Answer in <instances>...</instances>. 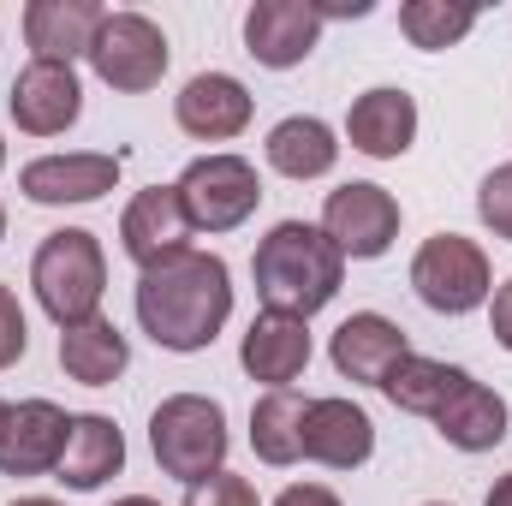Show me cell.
I'll list each match as a JSON object with an SVG mask.
<instances>
[{"instance_id": "obj_1", "label": "cell", "mask_w": 512, "mask_h": 506, "mask_svg": "<svg viewBox=\"0 0 512 506\" xmlns=\"http://www.w3.org/2000/svg\"><path fill=\"white\" fill-rule=\"evenodd\" d=\"M233 316V274L215 251H185L137 274V328L161 352H209Z\"/></svg>"}, {"instance_id": "obj_2", "label": "cell", "mask_w": 512, "mask_h": 506, "mask_svg": "<svg viewBox=\"0 0 512 506\" xmlns=\"http://www.w3.org/2000/svg\"><path fill=\"white\" fill-rule=\"evenodd\" d=\"M256 298L280 316H316L340 298L346 286V256L334 251V239L310 221H280L268 227V239H256L251 256Z\"/></svg>"}, {"instance_id": "obj_3", "label": "cell", "mask_w": 512, "mask_h": 506, "mask_svg": "<svg viewBox=\"0 0 512 506\" xmlns=\"http://www.w3.org/2000/svg\"><path fill=\"white\" fill-rule=\"evenodd\" d=\"M30 286L36 304L54 328H78L90 316H102V292H108V256L102 239L84 227H60L48 233L30 256Z\"/></svg>"}, {"instance_id": "obj_4", "label": "cell", "mask_w": 512, "mask_h": 506, "mask_svg": "<svg viewBox=\"0 0 512 506\" xmlns=\"http://www.w3.org/2000/svg\"><path fill=\"white\" fill-rule=\"evenodd\" d=\"M227 447H233L227 411L209 393H173L149 417V453H155L161 477H173L185 489L215 477V471H227Z\"/></svg>"}, {"instance_id": "obj_5", "label": "cell", "mask_w": 512, "mask_h": 506, "mask_svg": "<svg viewBox=\"0 0 512 506\" xmlns=\"http://www.w3.org/2000/svg\"><path fill=\"white\" fill-rule=\"evenodd\" d=\"M411 292L435 310V316H471L477 304H489L495 292V268L489 251L465 233H435L411 256Z\"/></svg>"}, {"instance_id": "obj_6", "label": "cell", "mask_w": 512, "mask_h": 506, "mask_svg": "<svg viewBox=\"0 0 512 506\" xmlns=\"http://www.w3.org/2000/svg\"><path fill=\"white\" fill-rule=\"evenodd\" d=\"M167 60H173L167 30L155 18H143V12H108L102 30H96V42H90V72L108 90H120V96L155 90L167 78Z\"/></svg>"}, {"instance_id": "obj_7", "label": "cell", "mask_w": 512, "mask_h": 506, "mask_svg": "<svg viewBox=\"0 0 512 506\" xmlns=\"http://www.w3.org/2000/svg\"><path fill=\"white\" fill-rule=\"evenodd\" d=\"M179 203L197 233H233L262 203V179L245 155H197L179 173Z\"/></svg>"}, {"instance_id": "obj_8", "label": "cell", "mask_w": 512, "mask_h": 506, "mask_svg": "<svg viewBox=\"0 0 512 506\" xmlns=\"http://www.w3.org/2000/svg\"><path fill=\"white\" fill-rule=\"evenodd\" d=\"M322 233L334 239L340 256L376 262V256H387L393 239H399V197H393L387 185L352 179V185L328 191V203H322Z\"/></svg>"}, {"instance_id": "obj_9", "label": "cell", "mask_w": 512, "mask_h": 506, "mask_svg": "<svg viewBox=\"0 0 512 506\" xmlns=\"http://www.w3.org/2000/svg\"><path fill=\"white\" fill-rule=\"evenodd\" d=\"M191 215H185V203H179V185H149V191H137L126 203V215H120V251L137 262V274L143 268H161V262H173V256L191 251Z\"/></svg>"}, {"instance_id": "obj_10", "label": "cell", "mask_w": 512, "mask_h": 506, "mask_svg": "<svg viewBox=\"0 0 512 506\" xmlns=\"http://www.w3.org/2000/svg\"><path fill=\"white\" fill-rule=\"evenodd\" d=\"M6 108H12V126L24 137H60V131L78 126L84 114V84L72 66H54V60H30L12 90H6Z\"/></svg>"}, {"instance_id": "obj_11", "label": "cell", "mask_w": 512, "mask_h": 506, "mask_svg": "<svg viewBox=\"0 0 512 506\" xmlns=\"http://www.w3.org/2000/svg\"><path fill=\"white\" fill-rule=\"evenodd\" d=\"M120 185V155L108 149H72V155H36L18 173V191L42 209H66V203H102Z\"/></svg>"}, {"instance_id": "obj_12", "label": "cell", "mask_w": 512, "mask_h": 506, "mask_svg": "<svg viewBox=\"0 0 512 506\" xmlns=\"http://www.w3.org/2000/svg\"><path fill=\"white\" fill-rule=\"evenodd\" d=\"M66 423H72V411H60L54 399H18V405H6V423H0V477H48V471H60Z\"/></svg>"}, {"instance_id": "obj_13", "label": "cell", "mask_w": 512, "mask_h": 506, "mask_svg": "<svg viewBox=\"0 0 512 506\" xmlns=\"http://www.w3.org/2000/svg\"><path fill=\"white\" fill-rule=\"evenodd\" d=\"M322 12L310 0H256L245 12V54L268 72H292L316 54Z\"/></svg>"}, {"instance_id": "obj_14", "label": "cell", "mask_w": 512, "mask_h": 506, "mask_svg": "<svg viewBox=\"0 0 512 506\" xmlns=\"http://www.w3.org/2000/svg\"><path fill=\"white\" fill-rule=\"evenodd\" d=\"M256 102L251 90L233 78V72H197L179 96H173V120L185 137H197V143H227V137H239V131L251 126Z\"/></svg>"}, {"instance_id": "obj_15", "label": "cell", "mask_w": 512, "mask_h": 506, "mask_svg": "<svg viewBox=\"0 0 512 506\" xmlns=\"http://www.w3.org/2000/svg\"><path fill=\"white\" fill-rule=\"evenodd\" d=\"M310 322L304 316H280V310H262L245 340H239V364L245 376L262 381V387H292V381L310 370Z\"/></svg>"}, {"instance_id": "obj_16", "label": "cell", "mask_w": 512, "mask_h": 506, "mask_svg": "<svg viewBox=\"0 0 512 506\" xmlns=\"http://www.w3.org/2000/svg\"><path fill=\"white\" fill-rule=\"evenodd\" d=\"M411 352V340H405V328L382 316V310H358V316H346L340 328H334V340H328V358H334V370L346 381H364V387H382L387 370L399 364Z\"/></svg>"}, {"instance_id": "obj_17", "label": "cell", "mask_w": 512, "mask_h": 506, "mask_svg": "<svg viewBox=\"0 0 512 506\" xmlns=\"http://www.w3.org/2000/svg\"><path fill=\"white\" fill-rule=\"evenodd\" d=\"M376 453V423L364 405L352 399H310L304 411V459L328 465V471H358Z\"/></svg>"}, {"instance_id": "obj_18", "label": "cell", "mask_w": 512, "mask_h": 506, "mask_svg": "<svg viewBox=\"0 0 512 506\" xmlns=\"http://www.w3.org/2000/svg\"><path fill=\"white\" fill-rule=\"evenodd\" d=\"M120 471H126V435H120V423L102 417V411H78L66 423V453H60V471L54 477L72 495H90V489H102Z\"/></svg>"}, {"instance_id": "obj_19", "label": "cell", "mask_w": 512, "mask_h": 506, "mask_svg": "<svg viewBox=\"0 0 512 506\" xmlns=\"http://www.w3.org/2000/svg\"><path fill=\"white\" fill-rule=\"evenodd\" d=\"M102 6L96 0H30L24 6V42L36 60H54V66H72L78 54L90 60V42L102 30Z\"/></svg>"}, {"instance_id": "obj_20", "label": "cell", "mask_w": 512, "mask_h": 506, "mask_svg": "<svg viewBox=\"0 0 512 506\" xmlns=\"http://www.w3.org/2000/svg\"><path fill=\"white\" fill-rule=\"evenodd\" d=\"M346 137H352V149L358 155H370V161H399L411 143H417V102L405 96V90H364L352 108H346Z\"/></svg>"}, {"instance_id": "obj_21", "label": "cell", "mask_w": 512, "mask_h": 506, "mask_svg": "<svg viewBox=\"0 0 512 506\" xmlns=\"http://www.w3.org/2000/svg\"><path fill=\"white\" fill-rule=\"evenodd\" d=\"M435 429H441V441H447V447H459V453H489V447H501V441H507L512 411H507V399H501L489 381L465 376V387L441 405Z\"/></svg>"}, {"instance_id": "obj_22", "label": "cell", "mask_w": 512, "mask_h": 506, "mask_svg": "<svg viewBox=\"0 0 512 506\" xmlns=\"http://www.w3.org/2000/svg\"><path fill=\"white\" fill-rule=\"evenodd\" d=\"M262 155H268V167L280 179H328L334 161H340V137L316 114H292V120H280V126L268 131Z\"/></svg>"}, {"instance_id": "obj_23", "label": "cell", "mask_w": 512, "mask_h": 506, "mask_svg": "<svg viewBox=\"0 0 512 506\" xmlns=\"http://www.w3.org/2000/svg\"><path fill=\"white\" fill-rule=\"evenodd\" d=\"M126 364H131V346L108 316H90V322H78V328H60V370L72 381H84V387H114V381L126 376Z\"/></svg>"}, {"instance_id": "obj_24", "label": "cell", "mask_w": 512, "mask_h": 506, "mask_svg": "<svg viewBox=\"0 0 512 506\" xmlns=\"http://www.w3.org/2000/svg\"><path fill=\"white\" fill-rule=\"evenodd\" d=\"M304 411H310V399L298 387H268L251 405V447L262 465L286 471L304 459Z\"/></svg>"}, {"instance_id": "obj_25", "label": "cell", "mask_w": 512, "mask_h": 506, "mask_svg": "<svg viewBox=\"0 0 512 506\" xmlns=\"http://www.w3.org/2000/svg\"><path fill=\"white\" fill-rule=\"evenodd\" d=\"M471 370H459V364H441V358H423V352H405L393 370H387L382 393L399 405V411H411V417H441V405L465 387Z\"/></svg>"}, {"instance_id": "obj_26", "label": "cell", "mask_w": 512, "mask_h": 506, "mask_svg": "<svg viewBox=\"0 0 512 506\" xmlns=\"http://www.w3.org/2000/svg\"><path fill=\"white\" fill-rule=\"evenodd\" d=\"M399 30L411 48H453L477 30V6H447V0H405L399 6Z\"/></svg>"}, {"instance_id": "obj_27", "label": "cell", "mask_w": 512, "mask_h": 506, "mask_svg": "<svg viewBox=\"0 0 512 506\" xmlns=\"http://www.w3.org/2000/svg\"><path fill=\"white\" fill-rule=\"evenodd\" d=\"M477 215H483V227H489L495 239L512 245V161L495 167V173H483V185H477Z\"/></svg>"}, {"instance_id": "obj_28", "label": "cell", "mask_w": 512, "mask_h": 506, "mask_svg": "<svg viewBox=\"0 0 512 506\" xmlns=\"http://www.w3.org/2000/svg\"><path fill=\"white\" fill-rule=\"evenodd\" d=\"M185 506H262L251 489V477H233V471H215L203 483L185 489Z\"/></svg>"}, {"instance_id": "obj_29", "label": "cell", "mask_w": 512, "mask_h": 506, "mask_svg": "<svg viewBox=\"0 0 512 506\" xmlns=\"http://www.w3.org/2000/svg\"><path fill=\"white\" fill-rule=\"evenodd\" d=\"M24 352H30V322L18 310V292L0 280V370H12Z\"/></svg>"}, {"instance_id": "obj_30", "label": "cell", "mask_w": 512, "mask_h": 506, "mask_svg": "<svg viewBox=\"0 0 512 506\" xmlns=\"http://www.w3.org/2000/svg\"><path fill=\"white\" fill-rule=\"evenodd\" d=\"M274 506H346L334 489H322V483H286L280 495H274Z\"/></svg>"}, {"instance_id": "obj_31", "label": "cell", "mask_w": 512, "mask_h": 506, "mask_svg": "<svg viewBox=\"0 0 512 506\" xmlns=\"http://www.w3.org/2000/svg\"><path fill=\"white\" fill-rule=\"evenodd\" d=\"M489 328H495V346H501V352H512V280H507V286H495Z\"/></svg>"}, {"instance_id": "obj_32", "label": "cell", "mask_w": 512, "mask_h": 506, "mask_svg": "<svg viewBox=\"0 0 512 506\" xmlns=\"http://www.w3.org/2000/svg\"><path fill=\"white\" fill-rule=\"evenodd\" d=\"M310 6L322 12V24H328V18H370V12H376L370 0H310Z\"/></svg>"}, {"instance_id": "obj_33", "label": "cell", "mask_w": 512, "mask_h": 506, "mask_svg": "<svg viewBox=\"0 0 512 506\" xmlns=\"http://www.w3.org/2000/svg\"><path fill=\"white\" fill-rule=\"evenodd\" d=\"M483 506H512V471H507V477H495V483H489V495H483Z\"/></svg>"}, {"instance_id": "obj_34", "label": "cell", "mask_w": 512, "mask_h": 506, "mask_svg": "<svg viewBox=\"0 0 512 506\" xmlns=\"http://www.w3.org/2000/svg\"><path fill=\"white\" fill-rule=\"evenodd\" d=\"M12 506H60V501H48V495H18Z\"/></svg>"}, {"instance_id": "obj_35", "label": "cell", "mask_w": 512, "mask_h": 506, "mask_svg": "<svg viewBox=\"0 0 512 506\" xmlns=\"http://www.w3.org/2000/svg\"><path fill=\"white\" fill-rule=\"evenodd\" d=\"M114 506H161V501H149V495H126V501H114Z\"/></svg>"}, {"instance_id": "obj_36", "label": "cell", "mask_w": 512, "mask_h": 506, "mask_svg": "<svg viewBox=\"0 0 512 506\" xmlns=\"http://www.w3.org/2000/svg\"><path fill=\"white\" fill-rule=\"evenodd\" d=\"M0 239H6V209H0Z\"/></svg>"}, {"instance_id": "obj_37", "label": "cell", "mask_w": 512, "mask_h": 506, "mask_svg": "<svg viewBox=\"0 0 512 506\" xmlns=\"http://www.w3.org/2000/svg\"><path fill=\"white\" fill-rule=\"evenodd\" d=\"M0 423H6V399H0Z\"/></svg>"}, {"instance_id": "obj_38", "label": "cell", "mask_w": 512, "mask_h": 506, "mask_svg": "<svg viewBox=\"0 0 512 506\" xmlns=\"http://www.w3.org/2000/svg\"><path fill=\"white\" fill-rule=\"evenodd\" d=\"M0 167H6V143H0Z\"/></svg>"}, {"instance_id": "obj_39", "label": "cell", "mask_w": 512, "mask_h": 506, "mask_svg": "<svg viewBox=\"0 0 512 506\" xmlns=\"http://www.w3.org/2000/svg\"><path fill=\"white\" fill-rule=\"evenodd\" d=\"M423 506H447V501H423Z\"/></svg>"}]
</instances>
